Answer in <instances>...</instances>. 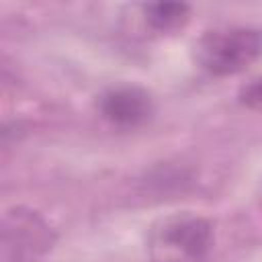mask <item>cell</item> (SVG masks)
I'll return each mask as SVG.
<instances>
[{
  "label": "cell",
  "instance_id": "cell-1",
  "mask_svg": "<svg viewBox=\"0 0 262 262\" xmlns=\"http://www.w3.org/2000/svg\"><path fill=\"white\" fill-rule=\"evenodd\" d=\"M215 242L209 219L176 211L160 217L147 233L149 262H203Z\"/></svg>",
  "mask_w": 262,
  "mask_h": 262
},
{
  "label": "cell",
  "instance_id": "cell-2",
  "mask_svg": "<svg viewBox=\"0 0 262 262\" xmlns=\"http://www.w3.org/2000/svg\"><path fill=\"white\" fill-rule=\"evenodd\" d=\"M262 55V33L248 27L207 31L194 45L199 66L211 76H233Z\"/></svg>",
  "mask_w": 262,
  "mask_h": 262
},
{
  "label": "cell",
  "instance_id": "cell-3",
  "mask_svg": "<svg viewBox=\"0 0 262 262\" xmlns=\"http://www.w3.org/2000/svg\"><path fill=\"white\" fill-rule=\"evenodd\" d=\"M55 229L35 209H6L0 221V262H39L55 246Z\"/></svg>",
  "mask_w": 262,
  "mask_h": 262
},
{
  "label": "cell",
  "instance_id": "cell-4",
  "mask_svg": "<svg viewBox=\"0 0 262 262\" xmlns=\"http://www.w3.org/2000/svg\"><path fill=\"white\" fill-rule=\"evenodd\" d=\"M96 108L111 125L119 129H135L151 119L154 98L141 86L123 84L104 90L96 100Z\"/></svg>",
  "mask_w": 262,
  "mask_h": 262
},
{
  "label": "cell",
  "instance_id": "cell-5",
  "mask_svg": "<svg viewBox=\"0 0 262 262\" xmlns=\"http://www.w3.org/2000/svg\"><path fill=\"white\" fill-rule=\"evenodd\" d=\"M143 23L158 35H172L190 20V6L184 2H149L141 6Z\"/></svg>",
  "mask_w": 262,
  "mask_h": 262
},
{
  "label": "cell",
  "instance_id": "cell-6",
  "mask_svg": "<svg viewBox=\"0 0 262 262\" xmlns=\"http://www.w3.org/2000/svg\"><path fill=\"white\" fill-rule=\"evenodd\" d=\"M239 102L248 106H262V78L244 86L239 92Z\"/></svg>",
  "mask_w": 262,
  "mask_h": 262
}]
</instances>
